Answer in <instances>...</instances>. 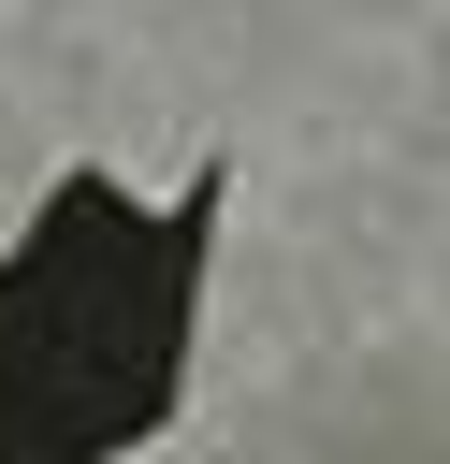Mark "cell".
Here are the masks:
<instances>
[{
	"label": "cell",
	"instance_id": "6da1fadb",
	"mask_svg": "<svg viewBox=\"0 0 450 464\" xmlns=\"http://www.w3.org/2000/svg\"><path fill=\"white\" fill-rule=\"evenodd\" d=\"M218 246V174L131 203L116 174H58L0 261V464H116L174 420L189 304Z\"/></svg>",
	"mask_w": 450,
	"mask_h": 464
}]
</instances>
